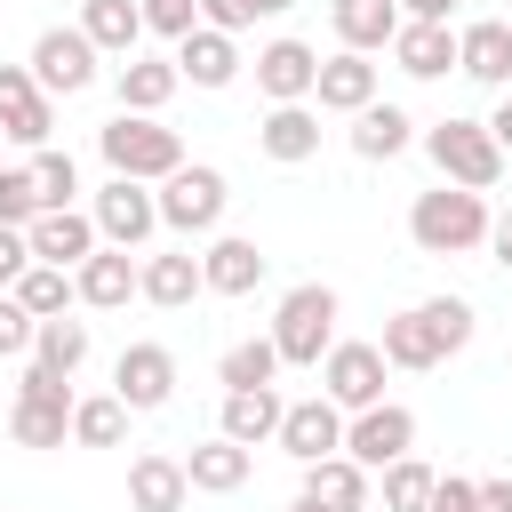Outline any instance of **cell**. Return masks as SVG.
<instances>
[{"label":"cell","instance_id":"cell-47","mask_svg":"<svg viewBox=\"0 0 512 512\" xmlns=\"http://www.w3.org/2000/svg\"><path fill=\"white\" fill-rule=\"evenodd\" d=\"M488 136H496V144H504V160H512V88L496 96V112H488Z\"/></svg>","mask_w":512,"mask_h":512},{"label":"cell","instance_id":"cell-26","mask_svg":"<svg viewBox=\"0 0 512 512\" xmlns=\"http://www.w3.org/2000/svg\"><path fill=\"white\" fill-rule=\"evenodd\" d=\"M328 24H336V40L352 48V56H376V48H392L400 40V0H336L328 8Z\"/></svg>","mask_w":512,"mask_h":512},{"label":"cell","instance_id":"cell-9","mask_svg":"<svg viewBox=\"0 0 512 512\" xmlns=\"http://www.w3.org/2000/svg\"><path fill=\"white\" fill-rule=\"evenodd\" d=\"M344 424H352V416H344L328 392H312V400H288V416H280V440H272V448L304 472V464H320V456H344Z\"/></svg>","mask_w":512,"mask_h":512},{"label":"cell","instance_id":"cell-34","mask_svg":"<svg viewBox=\"0 0 512 512\" xmlns=\"http://www.w3.org/2000/svg\"><path fill=\"white\" fill-rule=\"evenodd\" d=\"M8 296H16L32 320H64V312L80 304V288H72V272H64V264H32V272H24Z\"/></svg>","mask_w":512,"mask_h":512},{"label":"cell","instance_id":"cell-8","mask_svg":"<svg viewBox=\"0 0 512 512\" xmlns=\"http://www.w3.org/2000/svg\"><path fill=\"white\" fill-rule=\"evenodd\" d=\"M88 216H96L104 248H128V256H136V248L160 232V192L136 184V176H104V192L88 200Z\"/></svg>","mask_w":512,"mask_h":512},{"label":"cell","instance_id":"cell-5","mask_svg":"<svg viewBox=\"0 0 512 512\" xmlns=\"http://www.w3.org/2000/svg\"><path fill=\"white\" fill-rule=\"evenodd\" d=\"M424 152H432L440 184H464V192H496L504 184V144L488 136V120H432Z\"/></svg>","mask_w":512,"mask_h":512},{"label":"cell","instance_id":"cell-31","mask_svg":"<svg viewBox=\"0 0 512 512\" xmlns=\"http://www.w3.org/2000/svg\"><path fill=\"white\" fill-rule=\"evenodd\" d=\"M280 416H288V400L264 384V392H224V416H216V432L224 440H240V448H264V440H280Z\"/></svg>","mask_w":512,"mask_h":512},{"label":"cell","instance_id":"cell-35","mask_svg":"<svg viewBox=\"0 0 512 512\" xmlns=\"http://www.w3.org/2000/svg\"><path fill=\"white\" fill-rule=\"evenodd\" d=\"M128 416H136V408H128L120 392L80 400V408H72V448H120V440H128Z\"/></svg>","mask_w":512,"mask_h":512},{"label":"cell","instance_id":"cell-43","mask_svg":"<svg viewBox=\"0 0 512 512\" xmlns=\"http://www.w3.org/2000/svg\"><path fill=\"white\" fill-rule=\"evenodd\" d=\"M32 336H40V320L16 304V296H0V360H16V352H32Z\"/></svg>","mask_w":512,"mask_h":512},{"label":"cell","instance_id":"cell-21","mask_svg":"<svg viewBox=\"0 0 512 512\" xmlns=\"http://www.w3.org/2000/svg\"><path fill=\"white\" fill-rule=\"evenodd\" d=\"M248 472H256V448H240V440H200L192 456H184V480H192V496H240L248 488Z\"/></svg>","mask_w":512,"mask_h":512},{"label":"cell","instance_id":"cell-30","mask_svg":"<svg viewBox=\"0 0 512 512\" xmlns=\"http://www.w3.org/2000/svg\"><path fill=\"white\" fill-rule=\"evenodd\" d=\"M192 296H208V280H200V256H192V248H160V256H144V304L184 312Z\"/></svg>","mask_w":512,"mask_h":512},{"label":"cell","instance_id":"cell-18","mask_svg":"<svg viewBox=\"0 0 512 512\" xmlns=\"http://www.w3.org/2000/svg\"><path fill=\"white\" fill-rule=\"evenodd\" d=\"M296 496L320 504V512H368L376 504V472L352 464V456H320V464H304V488Z\"/></svg>","mask_w":512,"mask_h":512},{"label":"cell","instance_id":"cell-50","mask_svg":"<svg viewBox=\"0 0 512 512\" xmlns=\"http://www.w3.org/2000/svg\"><path fill=\"white\" fill-rule=\"evenodd\" d=\"M288 512H320V504H304V496H296V504H288Z\"/></svg>","mask_w":512,"mask_h":512},{"label":"cell","instance_id":"cell-23","mask_svg":"<svg viewBox=\"0 0 512 512\" xmlns=\"http://www.w3.org/2000/svg\"><path fill=\"white\" fill-rule=\"evenodd\" d=\"M184 88V72H176V56H128L120 72H112V96H120V112H144V120H160V104Z\"/></svg>","mask_w":512,"mask_h":512},{"label":"cell","instance_id":"cell-6","mask_svg":"<svg viewBox=\"0 0 512 512\" xmlns=\"http://www.w3.org/2000/svg\"><path fill=\"white\" fill-rule=\"evenodd\" d=\"M152 192H160V224L184 232V240L216 232L224 208H232V184H224V168H208V160H184V168H176L168 184H152Z\"/></svg>","mask_w":512,"mask_h":512},{"label":"cell","instance_id":"cell-2","mask_svg":"<svg viewBox=\"0 0 512 512\" xmlns=\"http://www.w3.org/2000/svg\"><path fill=\"white\" fill-rule=\"evenodd\" d=\"M96 152H104L112 176H136V184H168L184 168V136L160 128V120H144V112H112L96 128Z\"/></svg>","mask_w":512,"mask_h":512},{"label":"cell","instance_id":"cell-48","mask_svg":"<svg viewBox=\"0 0 512 512\" xmlns=\"http://www.w3.org/2000/svg\"><path fill=\"white\" fill-rule=\"evenodd\" d=\"M472 512H512V480H480V496H472Z\"/></svg>","mask_w":512,"mask_h":512},{"label":"cell","instance_id":"cell-39","mask_svg":"<svg viewBox=\"0 0 512 512\" xmlns=\"http://www.w3.org/2000/svg\"><path fill=\"white\" fill-rule=\"evenodd\" d=\"M32 184H40V200H48V208H72V192H80V168H72V152L40 144V152H32Z\"/></svg>","mask_w":512,"mask_h":512},{"label":"cell","instance_id":"cell-22","mask_svg":"<svg viewBox=\"0 0 512 512\" xmlns=\"http://www.w3.org/2000/svg\"><path fill=\"white\" fill-rule=\"evenodd\" d=\"M184 496H192L184 456H160V448L128 456V512H184Z\"/></svg>","mask_w":512,"mask_h":512},{"label":"cell","instance_id":"cell-42","mask_svg":"<svg viewBox=\"0 0 512 512\" xmlns=\"http://www.w3.org/2000/svg\"><path fill=\"white\" fill-rule=\"evenodd\" d=\"M144 32H160V40H192V32H200V0H144Z\"/></svg>","mask_w":512,"mask_h":512},{"label":"cell","instance_id":"cell-33","mask_svg":"<svg viewBox=\"0 0 512 512\" xmlns=\"http://www.w3.org/2000/svg\"><path fill=\"white\" fill-rule=\"evenodd\" d=\"M280 376V344L272 336H240V344H224V360H216V384L224 392H264Z\"/></svg>","mask_w":512,"mask_h":512},{"label":"cell","instance_id":"cell-28","mask_svg":"<svg viewBox=\"0 0 512 512\" xmlns=\"http://www.w3.org/2000/svg\"><path fill=\"white\" fill-rule=\"evenodd\" d=\"M80 32L96 40V56H144V0H80Z\"/></svg>","mask_w":512,"mask_h":512},{"label":"cell","instance_id":"cell-15","mask_svg":"<svg viewBox=\"0 0 512 512\" xmlns=\"http://www.w3.org/2000/svg\"><path fill=\"white\" fill-rule=\"evenodd\" d=\"M264 272H272V256H264L248 232H216V240L200 248V280H208V296H256Z\"/></svg>","mask_w":512,"mask_h":512},{"label":"cell","instance_id":"cell-32","mask_svg":"<svg viewBox=\"0 0 512 512\" xmlns=\"http://www.w3.org/2000/svg\"><path fill=\"white\" fill-rule=\"evenodd\" d=\"M408 144H416V120H408L400 104L376 96L368 112H352V152H360V160H400Z\"/></svg>","mask_w":512,"mask_h":512},{"label":"cell","instance_id":"cell-27","mask_svg":"<svg viewBox=\"0 0 512 512\" xmlns=\"http://www.w3.org/2000/svg\"><path fill=\"white\" fill-rule=\"evenodd\" d=\"M176 72H184L192 88H232V80H240V40L216 32V24H200L192 40H176Z\"/></svg>","mask_w":512,"mask_h":512},{"label":"cell","instance_id":"cell-20","mask_svg":"<svg viewBox=\"0 0 512 512\" xmlns=\"http://www.w3.org/2000/svg\"><path fill=\"white\" fill-rule=\"evenodd\" d=\"M72 288H80L88 312H120L128 296H144V264H136L128 248H96V256L72 272Z\"/></svg>","mask_w":512,"mask_h":512},{"label":"cell","instance_id":"cell-51","mask_svg":"<svg viewBox=\"0 0 512 512\" xmlns=\"http://www.w3.org/2000/svg\"><path fill=\"white\" fill-rule=\"evenodd\" d=\"M0 144H8V136H0Z\"/></svg>","mask_w":512,"mask_h":512},{"label":"cell","instance_id":"cell-1","mask_svg":"<svg viewBox=\"0 0 512 512\" xmlns=\"http://www.w3.org/2000/svg\"><path fill=\"white\" fill-rule=\"evenodd\" d=\"M488 192H464V184H440V192H416L408 200V240L424 256H472L488 248Z\"/></svg>","mask_w":512,"mask_h":512},{"label":"cell","instance_id":"cell-44","mask_svg":"<svg viewBox=\"0 0 512 512\" xmlns=\"http://www.w3.org/2000/svg\"><path fill=\"white\" fill-rule=\"evenodd\" d=\"M32 264H40V256H32V240H24L16 224H0V296H8V288H16Z\"/></svg>","mask_w":512,"mask_h":512},{"label":"cell","instance_id":"cell-10","mask_svg":"<svg viewBox=\"0 0 512 512\" xmlns=\"http://www.w3.org/2000/svg\"><path fill=\"white\" fill-rule=\"evenodd\" d=\"M344 456H352V464H368V472H384V464L416 456V408H400V400L360 408V416L344 424Z\"/></svg>","mask_w":512,"mask_h":512},{"label":"cell","instance_id":"cell-12","mask_svg":"<svg viewBox=\"0 0 512 512\" xmlns=\"http://www.w3.org/2000/svg\"><path fill=\"white\" fill-rule=\"evenodd\" d=\"M0 136L24 152H40L56 136V96H40L32 64H0Z\"/></svg>","mask_w":512,"mask_h":512},{"label":"cell","instance_id":"cell-41","mask_svg":"<svg viewBox=\"0 0 512 512\" xmlns=\"http://www.w3.org/2000/svg\"><path fill=\"white\" fill-rule=\"evenodd\" d=\"M424 320L440 328V344H448V352H464V344H472V328H480V312H472L464 296H424Z\"/></svg>","mask_w":512,"mask_h":512},{"label":"cell","instance_id":"cell-25","mask_svg":"<svg viewBox=\"0 0 512 512\" xmlns=\"http://www.w3.org/2000/svg\"><path fill=\"white\" fill-rule=\"evenodd\" d=\"M376 352H384L392 368H408V376H424V368H440V360H448V344H440V328L424 320V304L392 312V320H384V336H376Z\"/></svg>","mask_w":512,"mask_h":512},{"label":"cell","instance_id":"cell-14","mask_svg":"<svg viewBox=\"0 0 512 512\" xmlns=\"http://www.w3.org/2000/svg\"><path fill=\"white\" fill-rule=\"evenodd\" d=\"M256 88H264V104H312V88H320V48H312V40H264V48H256Z\"/></svg>","mask_w":512,"mask_h":512},{"label":"cell","instance_id":"cell-17","mask_svg":"<svg viewBox=\"0 0 512 512\" xmlns=\"http://www.w3.org/2000/svg\"><path fill=\"white\" fill-rule=\"evenodd\" d=\"M456 72L504 96V88H512V16H480V24H464V32H456Z\"/></svg>","mask_w":512,"mask_h":512},{"label":"cell","instance_id":"cell-40","mask_svg":"<svg viewBox=\"0 0 512 512\" xmlns=\"http://www.w3.org/2000/svg\"><path fill=\"white\" fill-rule=\"evenodd\" d=\"M288 8H296V0H200V24H216V32L240 40L256 16H288Z\"/></svg>","mask_w":512,"mask_h":512},{"label":"cell","instance_id":"cell-3","mask_svg":"<svg viewBox=\"0 0 512 512\" xmlns=\"http://www.w3.org/2000/svg\"><path fill=\"white\" fill-rule=\"evenodd\" d=\"M272 344H280V368H320L336 352V288L328 280H296L272 312Z\"/></svg>","mask_w":512,"mask_h":512},{"label":"cell","instance_id":"cell-36","mask_svg":"<svg viewBox=\"0 0 512 512\" xmlns=\"http://www.w3.org/2000/svg\"><path fill=\"white\" fill-rule=\"evenodd\" d=\"M32 360L40 368H56V376H80L88 368V320H40V336H32Z\"/></svg>","mask_w":512,"mask_h":512},{"label":"cell","instance_id":"cell-46","mask_svg":"<svg viewBox=\"0 0 512 512\" xmlns=\"http://www.w3.org/2000/svg\"><path fill=\"white\" fill-rule=\"evenodd\" d=\"M488 256H496V264L512 272V200H504V208L488 216Z\"/></svg>","mask_w":512,"mask_h":512},{"label":"cell","instance_id":"cell-24","mask_svg":"<svg viewBox=\"0 0 512 512\" xmlns=\"http://www.w3.org/2000/svg\"><path fill=\"white\" fill-rule=\"evenodd\" d=\"M312 104L320 112H368L376 104V64L368 56H352V48H336V56H320V88H312Z\"/></svg>","mask_w":512,"mask_h":512},{"label":"cell","instance_id":"cell-11","mask_svg":"<svg viewBox=\"0 0 512 512\" xmlns=\"http://www.w3.org/2000/svg\"><path fill=\"white\" fill-rule=\"evenodd\" d=\"M384 368H392V360H384L376 344L336 336V352L320 360V392H328L344 416H360V408H376V400H384Z\"/></svg>","mask_w":512,"mask_h":512},{"label":"cell","instance_id":"cell-7","mask_svg":"<svg viewBox=\"0 0 512 512\" xmlns=\"http://www.w3.org/2000/svg\"><path fill=\"white\" fill-rule=\"evenodd\" d=\"M24 64H32L40 96H80V88H96V72H104V56H96V40H88L80 24H48Z\"/></svg>","mask_w":512,"mask_h":512},{"label":"cell","instance_id":"cell-37","mask_svg":"<svg viewBox=\"0 0 512 512\" xmlns=\"http://www.w3.org/2000/svg\"><path fill=\"white\" fill-rule=\"evenodd\" d=\"M432 464L424 456H400V464H384L376 472V496H384V512H432Z\"/></svg>","mask_w":512,"mask_h":512},{"label":"cell","instance_id":"cell-16","mask_svg":"<svg viewBox=\"0 0 512 512\" xmlns=\"http://www.w3.org/2000/svg\"><path fill=\"white\" fill-rule=\"evenodd\" d=\"M32 256L40 264H64V272H80L96 248H104V232H96V216L88 208H48V216H32Z\"/></svg>","mask_w":512,"mask_h":512},{"label":"cell","instance_id":"cell-19","mask_svg":"<svg viewBox=\"0 0 512 512\" xmlns=\"http://www.w3.org/2000/svg\"><path fill=\"white\" fill-rule=\"evenodd\" d=\"M256 152L280 160V168H304V160L320 152V104H272V112L256 120Z\"/></svg>","mask_w":512,"mask_h":512},{"label":"cell","instance_id":"cell-29","mask_svg":"<svg viewBox=\"0 0 512 512\" xmlns=\"http://www.w3.org/2000/svg\"><path fill=\"white\" fill-rule=\"evenodd\" d=\"M392 64H400L408 80H448V72H456V24H400Z\"/></svg>","mask_w":512,"mask_h":512},{"label":"cell","instance_id":"cell-49","mask_svg":"<svg viewBox=\"0 0 512 512\" xmlns=\"http://www.w3.org/2000/svg\"><path fill=\"white\" fill-rule=\"evenodd\" d=\"M448 8H456V0H400L408 24H448Z\"/></svg>","mask_w":512,"mask_h":512},{"label":"cell","instance_id":"cell-4","mask_svg":"<svg viewBox=\"0 0 512 512\" xmlns=\"http://www.w3.org/2000/svg\"><path fill=\"white\" fill-rule=\"evenodd\" d=\"M72 376H56V368H24L16 376V400H8V440L16 448H64L72 440Z\"/></svg>","mask_w":512,"mask_h":512},{"label":"cell","instance_id":"cell-45","mask_svg":"<svg viewBox=\"0 0 512 512\" xmlns=\"http://www.w3.org/2000/svg\"><path fill=\"white\" fill-rule=\"evenodd\" d=\"M472 496H480V480H464V472L432 480V512H472Z\"/></svg>","mask_w":512,"mask_h":512},{"label":"cell","instance_id":"cell-38","mask_svg":"<svg viewBox=\"0 0 512 512\" xmlns=\"http://www.w3.org/2000/svg\"><path fill=\"white\" fill-rule=\"evenodd\" d=\"M32 216H48V200H40V184H32V160H24V168H0V224L32 232Z\"/></svg>","mask_w":512,"mask_h":512},{"label":"cell","instance_id":"cell-13","mask_svg":"<svg viewBox=\"0 0 512 512\" xmlns=\"http://www.w3.org/2000/svg\"><path fill=\"white\" fill-rule=\"evenodd\" d=\"M112 392H120L136 416L168 408V400H176V352H168V344H120V360H112Z\"/></svg>","mask_w":512,"mask_h":512}]
</instances>
